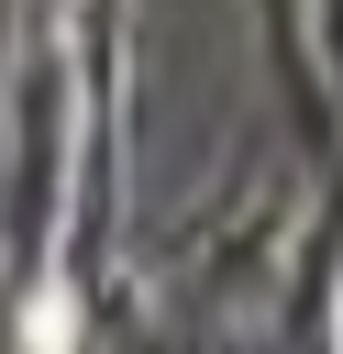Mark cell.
<instances>
[{"mask_svg":"<svg viewBox=\"0 0 343 354\" xmlns=\"http://www.w3.org/2000/svg\"><path fill=\"white\" fill-rule=\"evenodd\" d=\"M22 343H33V354H66V343H77V321H66V299H44V310L22 321Z\"/></svg>","mask_w":343,"mask_h":354,"instance_id":"6da1fadb","label":"cell"}]
</instances>
